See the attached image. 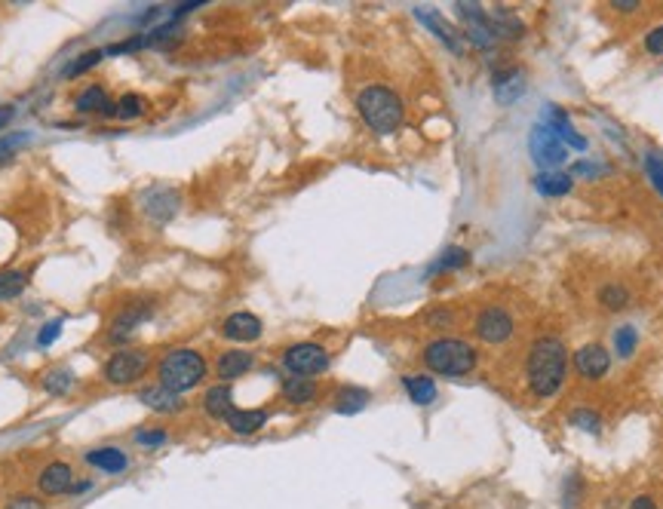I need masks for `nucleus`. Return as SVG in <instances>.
Masks as SVG:
<instances>
[{"label": "nucleus", "mask_w": 663, "mask_h": 509, "mask_svg": "<svg viewBox=\"0 0 663 509\" xmlns=\"http://www.w3.org/2000/svg\"><path fill=\"white\" fill-rule=\"evenodd\" d=\"M147 319V310H142V307H132V310H123L117 319H114V338H126V334L132 332L136 325H142Z\"/></svg>", "instance_id": "bb28decb"}, {"label": "nucleus", "mask_w": 663, "mask_h": 509, "mask_svg": "<svg viewBox=\"0 0 663 509\" xmlns=\"http://www.w3.org/2000/svg\"><path fill=\"white\" fill-rule=\"evenodd\" d=\"M28 142H31V136H25V132L4 136V138H0V163H4V160H10L12 153H19V147H25Z\"/></svg>", "instance_id": "473e14b6"}, {"label": "nucleus", "mask_w": 663, "mask_h": 509, "mask_svg": "<svg viewBox=\"0 0 663 509\" xmlns=\"http://www.w3.org/2000/svg\"><path fill=\"white\" fill-rule=\"evenodd\" d=\"M477 334L485 344H504L513 334V317L504 307H485L477 317Z\"/></svg>", "instance_id": "6e6552de"}, {"label": "nucleus", "mask_w": 663, "mask_h": 509, "mask_svg": "<svg viewBox=\"0 0 663 509\" xmlns=\"http://www.w3.org/2000/svg\"><path fill=\"white\" fill-rule=\"evenodd\" d=\"M467 258H470V254H467L464 249H448V252L437 261V267H433V270H452V267L467 264Z\"/></svg>", "instance_id": "e433bc0d"}, {"label": "nucleus", "mask_w": 663, "mask_h": 509, "mask_svg": "<svg viewBox=\"0 0 663 509\" xmlns=\"http://www.w3.org/2000/svg\"><path fill=\"white\" fill-rule=\"evenodd\" d=\"M599 301L608 307V310H624L629 304V292L624 286H605V289L599 292Z\"/></svg>", "instance_id": "c85d7f7f"}, {"label": "nucleus", "mask_w": 663, "mask_h": 509, "mask_svg": "<svg viewBox=\"0 0 663 509\" xmlns=\"http://www.w3.org/2000/svg\"><path fill=\"white\" fill-rule=\"evenodd\" d=\"M105 56V52L102 50H92V52H83V59H80V62H74L71 65V68L68 71H65V74H80V71H86V68H90V65H96L99 62V59H102Z\"/></svg>", "instance_id": "58836bf2"}, {"label": "nucleus", "mask_w": 663, "mask_h": 509, "mask_svg": "<svg viewBox=\"0 0 663 509\" xmlns=\"http://www.w3.org/2000/svg\"><path fill=\"white\" fill-rule=\"evenodd\" d=\"M283 396L295 402V405H304V402L317 399V384H313L311 378H298V374H292V378L283 384Z\"/></svg>", "instance_id": "4be33fe9"}, {"label": "nucleus", "mask_w": 663, "mask_h": 509, "mask_svg": "<svg viewBox=\"0 0 663 509\" xmlns=\"http://www.w3.org/2000/svg\"><path fill=\"white\" fill-rule=\"evenodd\" d=\"M572 424L580 427V430H587V433H599V414L587 411V408H578V411L572 414Z\"/></svg>", "instance_id": "c9c22d12"}, {"label": "nucleus", "mask_w": 663, "mask_h": 509, "mask_svg": "<svg viewBox=\"0 0 663 509\" xmlns=\"http://www.w3.org/2000/svg\"><path fill=\"white\" fill-rule=\"evenodd\" d=\"M28 286V277L22 270H4L0 273V301H12L25 292Z\"/></svg>", "instance_id": "393cba45"}, {"label": "nucleus", "mask_w": 663, "mask_h": 509, "mask_svg": "<svg viewBox=\"0 0 663 509\" xmlns=\"http://www.w3.org/2000/svg\"><path fill=\"white\" fill-rule=\"evenodd\" d=\"M458 6V16L464 19V35L470 37V43H477V46H492L494 43V28H492V19L482 12V6L479 4H454Z\"/></svg>", "instance_id": "1a4fd4ad"}, {"label": "nucleus", "mask_w": 663, "mask_h": 509, "mask_svg": "<svg viewBox=\"0 0 663 509\" xmlns=\"http://www.w3.org/2000/svg\"><path fill=\"white\" fill-rule=\"evenodd\" d=\"M488 19H492L494 35H507V37H519L522 35V22L516 16H510V12L498 10L494 16H488Z\"/></svg>", "instance_id": "cd10ccee"}, {"label": "nucleus", "mask_w": 663, "mask_h": 509, "mask_svg": "<svg viewBox=\"0 0 663 509\" xmlns=\"http://www.w3.org/2000/svg\"><path fill=\"white\" fill-rule=\"evenodd\" d=\"M368 402V393L359 390V387H344V390L338 393V402H335V408H338L341 414H353L359 411Z\"/></svg>", "instance_id": "a878e982"}, {"label": "nucleus", "mask_w": 663, "mask_h": 509, "mask_svg": "<svg viewBox=\"0 0 663 509\" xmlns=\"http://www.w3.org/2000/svg\"><path fill=\"white\" fill-rule=\"evenodd\" d=\"M541 123L550 126V129L556 132V138H559V142L565 145L568 151H587V138L574 132L572 120H568V114L562 111V108H556V105H550V108H547V117L541 120Z\"/></svg>", "instance_id": "9d476101"}, {"label": "nucleus", "mask_w": 663, "mask_h": 509, "mask_svg": "<svg viewBox=\"0 0 663 509\" xmlns=\"http://www.w3.org/2000/svg\"><path fill=\"white\" fill-rule=\"evenodd\" d=\"M424 365L446 378H464L477 368V350L467 341L458 338H439L427 344L424 350Z\"/></svg>", "instance_id": "7ed1b4c3"}, {"label": "nucleus", "mask_w": 663, "mask_h": 509, "mask_svg": "<svg viewBox=\"0 0 663 509\" xmlns=\"http://www.w3.org/2000/svg\"><path fill=\"white\" fill-rule=\"evenodd\" d=\"M403 387L414 405H430V402L437 399V384H433L427 374H406Z\"/></svg>", "instance_id": "f3484780"}, {"label": "nucleus", "mask_w": 663, "mask_h": 509, "mask_svg": "<svg viewBox=\"0 0 663 509\" xmlns=\"http://www.w3.org/2000/svg\"><path fill=\"white\" fill-rule=\"evenodd\" d=\"M12 117H16V111H12L10 105H0V129H4V126L10 123Z\"/></svg>", "instance_id": "a18cd8bd"}, {"label": "nucleus", "mask_w": 663, "mask_h": 509, "mask_svg": "<svg viewBox=\"0 0 663 509\" xmlns=\"http://www.w3.org/2000/svg\"><path fill=\"white\" fill-rule=\"evenodd\" d=\"M142 108H145V102H142V98H138V96H132V92H130V96H123V98H120V102H117V117L132 120V117H138V114H142Z\"/></svg>", "instance_id": "f704fd0d"}, {"label": "nucleus", "mask_w": 663, "mask_h": 509, "mask_svg": "<svg viewBox=\"0 0 663 509\" xmlns=\"http://www.w3.org/2000/svg\"><path fill=\"white\" fill-rule=\"evenodd\" d=\"M249 368H252V356L246 350H227V353H221V359H218L221 380L240 378V374H246Z\"/></svg>", "instance_id": "aec40b11"}, {"label": "nucleus", "mask_w": 663, "mask_h": 509, "mask_svg": "<svg viewBox=\"0 0 663 509\" xmlns=\"http://www.w3.org/2000/svg\"><path fill=\"white\" fill-rule=\"evenodd\" d=\"M357 108L363 114L368 129L381 132V136H391L403 123V102L387 86H368V90H363L357 98Z\"/></svg>", "instance_id": "f03ea898"}, {"label": "nucleus", "mask_w": 663, "mask_h": 509, "mask_svg": "<svg viewBox=\"0 0 663 509\" xmlns=\"http://www.w3.org/2000/svg\"><path fill=\"white\" fill-rule=\"evenodd\" d=\"M534 187H538V193H544V197H565V193H572L574 178L568 176V172H541V176L534 178Z\"/></svg>", "instance_id": "6ab92c4d"}, {"label": "nucleus", "mask_w": 663, "mask_h": 509, "mask_svg": "<svg viewBox=\"0 0 663 509\" xmlns=\"http://www.w3.org/2000/svg\"><path fill=\"white\" fill-rule=\"evenodd\" d=\"M43 387L50 393H56V396H62V393H68L74 387V378H71V372H50L43 378Z\"/></svg>", "instance_id": "7c9ffc66"}, {"label": "nucleus", "mask_w": 663, "mask_h": 509, "mask_svg": "<svg viewBox=\"0 0 663 509\" xmlns=\"http://www.w3.org/2000/svg\"><path fill=\"white\" fill-rule=\"evenodd\" d=\"M528 151H532V160L541 166L544 172L556 169L568 160V147L556 138V132L547 123H538L532 129V138H528Z\"/></svg>", "instance_id": "39448f33"}, {"label": "nucleus", "mask_w": 663, "mask_h": 509, "mask_svg": "<svg viewBox=\"0 0 663 509\" xmlns=\"http://www.w3.org/2000/svg\"><path fill=\"white\" fill-rule=\"evenodd\" d=\"M74 482V470L68 464H50L43 473H40V491L43 494H65Z\"/></svg>", "instance_id": "2eb2a0df"}, {"label": "nucleus", "mask_w": 663, "mask_h": 509, "mask_svg": "<svg viewBox=\"0 0 663 509\" xmlns=\"http://www.w3.org/2000/svg\"><path fill=\"white\" fill-rule=\"evenodd\" d=\"M77 111H102V114H117L114 102H108L102 86H86L77 96Z\"/></svg>", "instance_id": "b1692460"}, {"label": "nucleus", "mask_w": 663, "mask_h": 509, "mask_svg": "<svg viewBox=\"0 0 663 509\" xmlns=\"http://www.w3.org/2000/svg\"><path fill=\"white\" fill-rule=\"evenodd\" d=\"M203 408H206V414H209V418L227 420V414L233 411V393H231V387H225V384L212 387V390L206 393V399H203Z\"/></svg>", "instance_id": "a211bd4d"}, {"label": "nucleus", "mask_w": 663, "mask_h": 509, "mask_svg": "<svg viewBox=\"0 0 663 509\" xmlns=\"http://www.w3.org/2000/svg\"><path fill=\"white\" fill-rule=\"evenodd\" d=\"M138 399H142L147 408H154V411H178V408H182V399H178V393L166 390L163 384L145 387V390L138 393Z\"/></svg>", "instance_id": "dca6fc26"}, {"label": "nucleus", "mask_w": 663, "mask_h": 509, "mask_svg": "<svg viewBox=\"0 0 663 509\" xmlns=\"http://www.w3.org/2000/svg\"><path fill=\"white\" fill-rule=\"evenodd\" d=\"M59 332H62V323H59V319H56V323H50V325H46V328H43V332H40V334H37V344H40V347H46V344H52V341H56V338H59Z\"/></svg>", "instance_id": "a19ab883"}, {"label": "nucleus", "mask_w": 663, "mask_h": 509, "mask_svg": "<svg viewBox=\"0 0 663 509\" xmlns=\"http://www.w3.org/2000/svg\"><path fill=\"white\" fill-rule=\"evenodd\" d=\"M645 50L651 52V56H663V25H660V28H654V31H648Z\"/></svg>", "instance_id": "ea45409f"}, {"label": "nucleus", "mask_w": 663, "mask_h": 509, "mask_svg": "<svg viewBox=\"0 0 663 509\" xmlns=\"http://www.w3.org/2000/svg\"><path fill=\"white\" fill-rule=\"evenodd\" d=\"M562 380H565V347L556 338L534 341L532 353H528V387L534 396L550 399L559 393Z\"/></svg>", "instance_id": "f257e3e1"}, {"label": "nucleus", "mask_w": 663, "mask_h": 509, "mask_svg": "<svg viewBox=\"0 0 663 509\" xmlns=\"http://www.w3.org/2000/svg\"><path fill=\"white\" fill-rule=\"evenodd\" d=\"M90 466H99L105 473H123L126 470V454L117 451V448H99V451L86 454Z\"/></svg>", "instance_id": "5701e85b"}, {"label": "nucleus", "mask_w": 663, "mask_h": 509, "mask_svg": "<svg viewBox=\"0 0 663 509\" xmlns=\"http://www.w3.org/2000/svg\"><path fill=\"white\" fill-rule=\"evenodd\" d=\"M629 509H658V504H654L651 497H645V494H642V497H635L633 504H629Z\"/></svg>", "instance_id": "c03bdc74"}, {"label": "nucleus", "mask_w": 663, "mask_h": 509, "mask_svg": "<svg viewBox=\"0 0 663 509\" xmlns=\"http://www.w3.org/2000/svg\"><path fill=\"white\" fill-rule=\"evenodd\" d=\"M635 344H639V334H635V328L633 325H620L618 332H614V347H618V353L620 356H633V350H635Z\"/></svg>", "instance_id": "c756f323"}, {"label": "nucleus", "mask_w": 663, "mask_h": 509, "mask_svg": "<svg viewBox=\"0 0 663 509\" xmlns=\"http://www.w3.org/2000/svg\"><path fill=\"white\" fill-rule=\"evenodd\" d=\"M574 365H578V372L584 374V378H602V374L608 372V365H612V356H608L605 347L599 344H587L580 347L578 353H574Z\"/></svg>", "instance_id": "9b49d317"}, {"label": "nucleus", "mask_w": 663, "mask_h": 509, "mask_svg": "<svg viewBox=\"0 0 663 509\" xmlns=\"http://www.w3.org/2000/svg\"><path fill=\"white\" fill-rule=\"evenodd\" d=\"M578 504H580V479H578V473H572L565 479V485H562V506L578 509Z\"/></svg>", "instance_id": "2f4dec72"}, {"label": "nucleus", "mask_w": 663, "mask_h": 509, "mask_svg": "<svg viewBox=\"0 0 663 509\" xmlns=\"http://www.w3.org/2000/svg\"><path fill=\"white\" fill-rule=\"evenodd\" d=\"M612 6H614V10H620V12H633L639 4H635V0H614Z\"/></svg>", "instance_id": "49530a36"}, {"label": "nucleus", "mask_w": 663, "mask_h": 509, "mask_svg": "<svg viewBox=\"0 0 663 509\" xmlns=\"http://www.w3.org/2000/svg\"><path fill=\"white\" fill-rule=\"evenodd\" d=\"M138 442H142V445H163V442H166V433H160V430H154V433H138V436H136Z\"/></svg>", "instance_id": "79ce46f5"}, {"label": "nucleus", "mask_w": 663, "mask_h": 509, "mask_svg": "<svg viewBox=\"0 0 663 509\" xmlns=\"http://www.w3.org/2000/svg\"><path fill=\"white\" fill-rule=\"evenodd\" d=\"M206 378V359L197 350H172L160 363V384L172 393L193 390Z\"/></svg>", "instance_id": "20e7f679"}, {"label": "nucleus", "mask_w": 663, "mask_h": 509, "mask_svg": "<svg viewBox=\"0 0 663 509\" xmlns=\"http://www.w3.org/2000/svg\"><path fill=\"white\" fill-rule=\"evenodd\" d=\"M283 363L292 374H298V378H311V374H320L329 368V353L320 344H295L286 350Z\"/></svg>", "instance_id": "0eeeda50"}, {"label": "nucleus", "mask_w": 663, "mask_h": 509, "mask_svg": "<svg viewBox=\"0 0 663 509\" xmlns=\"http://www.w3.org/2000/svg\"><path fill=\"white\" fill-rule=\"evenodd\" d=\"M645 172H648V178H651V184L663 193V157L658 151L645 153Z\"/></svg>", "instance_id": "72a5a7b5"}, {"label": "nucleus", "mask_w": 663, "mask_h": 509, "mask_svg": "<svg viewBox=\"0 0 663 509\" xmlns=\"http://www.w3.org/2000/svg\"><path fill=\"white\" fill-rule=\"evenodd\" d=\"M602 172H605V169H602L599 163H587V160H580V163L572 166V172H568V176H572V178H584V176L593 178V176H602Z\"/></svg>", "instance_id": "4c0bfd02"}, {"label": "nucleus", "mask_w": 663, "mask_h": 509, "mask_svg": "<svg viewBox=\"0 0 663 509\" xmlns=\"http://www.w3.org/2000/svg\"><path fill=\"white\" fill-rule=\"evenodd\" d=\"M418 19H421V22L427 25V28H433V35H437L439 40H446V46H448V50L461 52V37L454 35V28H452V25L446 22V19L439 16V12H430V10H418Z\"/></svg>", "instance_id": "412c9836"}, {"label": "nucleus", "mask_w": 663, "mask_h": 509, "mask_svg": "<svg viewBox=\"0 0 663 509\" xmlns=\"http://www.w3.org/2000/svg\"><path fill=\"white\" fill-rule=\"evenodd\" d=\"M147 368V353L142 350H120L105 363V380L117 387H130L136 384Z\"/></svg>", "instance_id": "423d86ee"}, {"label": "nucleus", "mask_w": 663, "mask_h": 509, "mask_svg": "<svg viewBox=\"0 0 663 509\" xmlns=\"http://www.w3.org/2000/svg\"><path fill=\"white\" fill-rule=\"evenodd\" d=\"M6 509H43V504H40V500H35V497H16Z\"/></svg>", "instance_id": "37998d69"}, {"label": "nucleus", "mask_w": 663, "mask_h": 509, "mask_svg": "<svg viewBox=\"0 0 663 509\" xmlns=\"http://www.w3.org/2000/svg\"><path fill=\"white\" fill-rule=\"evenodd\" d=\"M221 332H225V338L231 341H256L261 334V319L252 317V313H231V317L225 319V325H221Z\"/></svg>", "instance_id": "ddd939ff"}, {"label": "nucleus", "mask_w": 663, "mask_h": 509, "mask_svg": "<svg viewBox=\"0 0 663 509\" xmlns=\"http://www.w3.org/2000/svg\"><path fill=\"white\" fill-rule=\"evenodd\" d=\"M267 424V411H261V408H233L231 414H227V427H231L237 436H252V433H258L261 427Z\"/></svg>", "instance_id": "4468645a"}, {"label": "nucleus", "mask_w": 663, "mask_h": 509, "mask_svg": "<svg viewBox=\"0 0 663 509\" xmlns=\"http://www.w3.org/2000/svg\"><path fill=\"white\" fill-rule=\"evenodd\" d=\"M492 90H494V98H498L501 105H513L516 98L525 92V74H522L519 68L498 71L492 80Z\"/></svg>", "instance_id": "f8f14e48"}]
</instances>
